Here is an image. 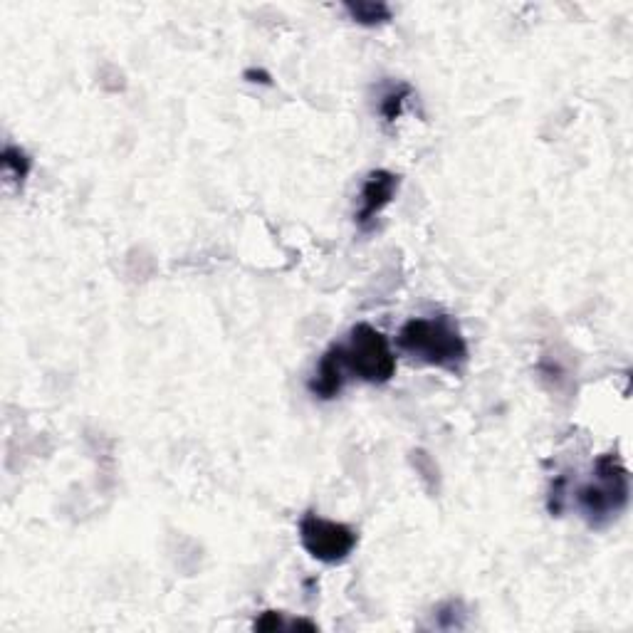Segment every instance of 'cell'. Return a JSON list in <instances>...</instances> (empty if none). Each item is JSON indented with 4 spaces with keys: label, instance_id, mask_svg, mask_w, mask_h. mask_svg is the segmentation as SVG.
Wrapping results in <instances>:
<instances>
[{
    "label": "cell",
    "instance_id": "6da1fadb",
    "mask_svg": "<svg viewBox=\"0 0 633 633\" xmlns=\"http://www.w3.org/2000/svg\"><path fill=\"white\" fill-rule=\"evenodd\" d=\"M396 347L416 362L451 374H460L470 359L468 342L448 315L408 319L399 329Z\"/></svg>",
    "mask_w": 633,
    "mask_h": 633
},
{
    "label": "cell",
    "instance_id": "7a4b0ae2",
    "mask_svg": "<svg viewBox=\"0 0 633 633\" xmlns=\"http://www.w3.org/2000/svg\"><path fill=\"white\" fill-rule=\"evenodd\" d=\"M631 498L629 470L616 453H604L596 458L591 480L579 485L577 507L584 520L594 530H604L626 510Z\"/></svg>",
    "mask_w": 633,
    "mask_h": 633
},
{
    "label": "cell",
    "instance_id": "3957f363",
    "mask_svg": "<svg viewBox=\"0 0 633 633\" xmlns=\"http://www.w3.org/2000/svg\"><path fill=\"white\" fill-rule=\"evenodd\" d=\"M344 366L364 384H389L396 374V354L389 337L371 324H354L342 344Z\"/></svg>",
    "mask_w": 633,
    "mask_h": 633
},
{
    "label": "cell",
    "instance_id": "277c9868",
    "mask_svg": "<svg viewBox=\"0 0 633 633\" xmlns=\"http://www.w3.org/2000/svg\"><path fill=\"white\" fill-rule=\"evenodd\" d=\"M300 542L312 559L322 564H339L354 552L359 537L349 525L307 512L300 520Z\"/></svg>",
    "mask_w": 633,
    "mask_h": 633
},
{
    "label": "cell",
    "instance_id": "5b68a950",
    "mask_svg": "<svg viewBox=\"0 0 633 633\" xmlns=\"http://www.w3.org/2000/svg\"><path fill=\"white\" fill-rule=\"evenodd\" d=\"M399 191V176L391 174L386 169H376L366 176L359 191V211H357V226L362 230H369L376 223V218L384 213L386 206L396 198Z\"/></svg>",
    "mask_w": 633,
    "mask_h": 633
},
{
    "label": "cell",
    "instance_id": "8992f818",
    "mask_svg": "<svg viewBox=\"0 0 633 633\" xmlns=\"http://www.w3.org/2000/svg\"><path fill=\"white\" fill-rule=\"evenodd\" d=\"M347 366H344V357H342V344H332L327 352L322 354L319 359L315 374H312L310 384V394L315 396L319 401H334L339 399L344 389V381H347Z\"/></svg>",
    "mask_w": 633,
    "mask_h": 633
},
{
    "label": "cell",
    "instance_id": "52a82bcc",
    "mask_svg": "<svg viewBox=\"0 0 633 633\" xmlns=\"http://www.w3.org/2000/svg\"><path fill=\"white\" fill-rule=\"evenodd\" d=\"M344 10L354 23L364 25V28H376V25H384L394 18L389 5L381 3V0H349V3H344Z\"/></svg>",
    "mask_w": 633,
    "mask_h": 633
},
{
    "label": "cell",
    "instance_id": "ba28073f",
    "mask_svg": "<svg viewBox=\"0 0 633 633\" xmlns=\"http://www.w3.org/2000/svg\"><path fill=\"white\" fill-rule=\"evenodd\" d=\"M30 169H33V159L25 154L20 146L8 144L3 149V171L13 183H20L23 186L25 179L30 176Z\"/></svg>",
    "mask_w": 633,
    "mask_h": 633
},
{
    "label": "cell",
    "instance_id": "9c48e42d",
    "mask_svg": "<svg viewBox=\"0 0 633 633\" xmlns=\"http://www.w3.org/2000/svg\"><path fill=\"white\" fill-rule=\"evenodd\" d=\"M411 87L406 82H399V85H391L389 90L381 94L379 99V114L384 117V122H396L404 112V102L411 97Z\"/></svg>",
    "mask_w": 633,
    "mask_h": 633
},
{
    "label": "cell",
    "instance_id": "30bf717a",
    "mask_svg": "<svg viewBox=\"0 0 633 633\" xmlns=\"http://www.w3.org/2000/svg\"><path fill=\"white\" fill-rule=\"evenodd\" d=\"M567 488H569V480L564 478H554L552 488H549V498H547V507L554 517H559L564 512V505H567Z\"/></svg>",
    "mask_w": 633,
    "mask_h": 633
},
{
    "label": "cell",
    "instance_id": "8fae6325",
    "mask_svg": "<svg viewBox=\"0 0 633 633\" xmlns=\"http://www.w3.org/2000/svg\"><path fill=\"white\" fill-rule=\"evenodd\" d=\"M285 616H282V611H263V614L255 619L253 629L255 631H280L285 629Z\"/></svg>",
    "mask_w": 633,
    "mask_h": 633
},
{
    "label": "cell",
    "instance_id": "7c38bea8",
    "mask_svg": "<svg viewBox=\"0 0 633 633\" xmlns=\"http://www.w3.org/2000/svg\"><path fill=\"white\" fill-rule=\"evenodd\" d=\"M245 80L260 82V85H270V75L263 70H245Z\"/></svg>",
    "mask_w": 633,
    "mask_h": 633
}]
</instances>
